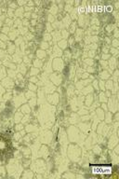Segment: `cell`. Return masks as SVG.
<instances>
[{
	"label": "cell",
	"instance_id": "1",
	"mask_svg": "<svg viewBox=\"0 0 119 179\" xmlns=\"http://www.w3.org/2000/svg\"><path fill=\"white\" fill-rule=\"evenodd\" d=\"M93 172L95 174H111L112 172V169L110 167H98V168H94L93 169Z\"/></svg>",
	"mask_w": 119,
	"mask_h": 179
}]
</instances>
